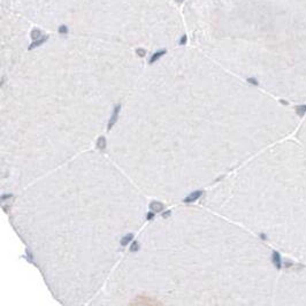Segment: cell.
<instances>
[{
	"instance_id": "4fadbf2b",
	"label": "cell",
	"mask_w": 306,
	"mask_h": 306,
	"mask_svg": "<svg viewBox=\"0 0 306 306\" xmlns=\"http://www.w3.org/2000/svg\"><path fill=\"white\" fill-rule=\"evenodd\" d=\"M154 213H156V212H153V211H152V212H149V213L146 214V220L153 219V218H154Z\"/></svg>"
},
{
	"instance_id": "ba28073f",
	"label": "cell",
	"mask_w": 306,
	"mask_h": 306,
	"mask_svg": "<svg viewBox=\"0 0 306 306\" xmlns=\"http://www.w3.org/2000/svg\"><path fill=\"white\" fill-rule=\"evenodd\" d=\"M41 31L39 29H34L32 31H31V34H30L31 38H32L34 41L38 39V38H41Z\"/></svg>"
},
{
	"instance_id": "9a60e30c",
	"label": "cell",
	"mask_w": 306,
	"mask_h": 306,
	"mask_svg": "<svg viewBox=\"0 0 306 306\" xmlns=\"http://www.w3.org/2000/svg\"><path fill=\"white\" fill-rule=\"evenodd\" d=\"M27 255H28V260L31 262L32 261V255H31V252H30L29 250H27Z\"/></svg>"
},
{
	"instance_id": "ac0fdd59",
	"label": "cell",
	"mask_w": 306,
	"mask_h": 306,
	"mask_svg": "<svg viewBox=\"0 0 306 306\" xmlns=\"http://www.w3.org/2000/svg\"><path fill=\"white\" fill-rule=\"evenodd\" d=\"M177 2H183V0H176Z\"/></svg>"
},
{
	"instance_id": "7c38bea8",
	"label": "cell",
	"mask_w": 306,
	"mask_h": 306,
	"mask_svg": "<svg viewBox=\"0 0 306 306\" xmlns=\"http://www.w3.org/2000/svg\"><path fill=\"white\" fill-rule=\"evenodd\" d=\"M248 83H251V84H253V85H258V81H257L255 78H253V77H250V78H248Z\"/></svg>"
},
{
	"instance_id": "9c48e42d",
	"label": "cell",
	"mask_w": 306,
	"mask_h": 306,
	"mask_svg": "<svg viewBox=\"0 0 306 306\" xmlns=\"http://www.w3.org/2000/svg\"><path fill=\"white\" fill-rule=\"evenodd\" d=\"M59 34H61V35H67L68 34V28H67V25H60L59 27Z\"/></svg>"
},
{
	"instance_id": "3957f363",
	"label": "cell",
	"mask_w": 306,
	"mask_h": 306,
	"mask_svg": "<svg viewBox=\"0 0 306 306\" xmlns=\"http://www.w3.org/2000/svg\"><path fill=\"white\" fill-rule=\"evenodd\" d=\"M48 39V36H43V37H41V38H38V39H36V41H34L31 44H30V46L28 47V50L29 51H31V50H34L35 47H38V46H41V45H43L45 41Z\"/></svg>"
},
{
	"instance_id": "8fae6325",
	"label": "cell",
	"mask_w": 306,
	"mask_h": 306,
	"mask_svg": "<svg viewBox=\"0 0 306 306\" xmlns=\"http://www.w3.org/2000/svg\"><path fill=\"white\" fill-rule=\"evenodd\" d=\"M136 53H137V55H139L140 58H143V57H145V54H146V51H145L144 48H137V50H136Z\"/></svg>"
},
{
	"instance_id": "5bb4252c",
	"label": "cell",
	"mask_w": 306,
	"mask_h": 306,
	"mask_svg": "<svg viewBox=\"0 0 306 306\" xmlns=\"http://www.w3.org/2000/svg\"><path fill=\"white\" fill-rule=\"evenodd\" d=\"M186 39H188V38H186V36H182V37H181V39H179V45H184V44H186Z\"/></svg>"
},
{
	"instance_id": "277c9868",
	"label": "cell",
	"mask_w": 306,
	"mask_h": 306,
	"mask_svg": "<svg viewBox=\"0 0 306 306\" xmlns=\"http://www.w3.org/2000/svg\"><path fill=\"white\" fill-rule=\"evenodd\" d=\"M166 53H167V51H166V50H160V51L156 52L154 54H153V55H152V57H151L150 61H149V64H154L156 60H159V59L161 58L162 55H165Z\"/></svg>"
},
{
	"instance_id": "30bf717a",
	"label": "cell",
	"mask_w": 306,
	"mask_h": 306,
	"mask_svg": "<svg viewBox=\"0 0 306 306\" xmlns=\"http://www.w3.org/2000/svg\"><path fill=\"white\" fill-rule=\"evenodd\" d=\"M139 250V244H138V242H133V244H131V246H130V251L131 252H137Z\"/></svg>"
},
{
	"instance_id": "8992f818",
	"label": "cell",
	"mask_w": 306,
	"mask_h": 306,
	"mask_svg": "<svg viewBox=\"0 0 306 306\" xmlns=\"http://www.w3.org/2000/svg\"><path fill=\"white\" fill-rule=\"evenodd\" d=\"M133 234H128V235H126V236L122 237L121 241H120V243H121L122 246H127L128 243H130L131 241H133Z\"/></svg>"
},
{
	"instance_id": "6da1fadb",
	"label": "cell",
	"mask_w": 306,
	"mask_h": 306,
	"mask_svg": "<svg viewBox=\"0 0 306 306\" xmlns=\"http://www.w3.org/2000/svg\"><path fill=\"white\" fill-rule=\"evenodd\" d=\"M120 110H121V105L120 104L115 105V107H114V110H113V113H112V116H110V121H108V126H107V130H108V131L114 127V124H115L116 121H117V116H119Z\"/></svg>"
},
{
	"instance_id": "2e32d148",
	"label": "cell",
	"mask_w": 306,
	"mask_h": 306,
	"mask_svg": "<svg viewBox=\"0 0 306 306\" xmlns=\"http://www.w3.org/2000/svg\"><path fill=\"white\" fill-rule=\"evenodd\" d=\"M170 214H172V211H167V212L162 213V218H168V216H169Z\"/></svg>"
},
{
	"instance_id": "7a4b0ae2",
	"label": "cell",
	"mask_w": 306,
	"mask_h": 306,
	"mask_svg": "<svg viewBox=\"0 0 306 306\" xmlns=\"http://www.w3.org/2000/svg\"><path fill=\"white\" fill-rule=\"evenodd\" d=\"M202 190L193 191V192H192V193H190L189 196L185 197L183 202H186V204H189V202H196V200L198 199V198H199V197H202Z\"/></svg>"
},
{
	"instance_id": "5b68a950",
	"label": "cell",
	"mask_w": 306,
	"mask_h": 306,
	"mask_svg": "<svg viewBox=\"0 0 306 306\" xmlns=\"http://www.w3.org/2000/svg\"><path fill=\"white\" fill-rule=\"evenodd\" d=\"M150 208L153 212L158 213V212H161L162 209H163V204L160 202H152L150 204Z\"/></svg>"
},
{
	"instance_id": "52a82bcc",
	"label": "cell",
	"mask_w": 306,
	"mask_h": 306,
	"mask_svg": "<svg viewBox=\"0 0 306 306\" xmlns=\"http://www.w3.org/2000/svg\"><path fill=\"white\" fill-rule=\"evenodd\" d=\"M97 146H98V149H100V150H105V149H106V138H105L104 136H101V137H99L98 138Z\"/></svg>"
},
{
	"instance_id": "e0dca14e",
	"label": "cell",
	"mask_w": 306,
	"mask_h": 306,
	"mask_svg": "<svg viewBox=\"0 0 306 306\" xmlns=\"http://www.w3.org/2000/svg\"><path fill=\"white\" fill-rule=\"evenodd\" d=\"M11 197H12V195H2V196H1V200H5V199L11 198Z\"/></svg>"
}]
</instances>
